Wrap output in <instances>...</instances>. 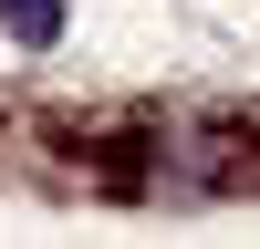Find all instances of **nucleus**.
I'll use <instances>...</instances> for the list:
<instances>
[{
    "mask_svg": "<svg viewBox=\"0 0 260 249\" xmlns=\"http://www.w3.org/2000/svg\"><path fill=\"white\" fill-rule=\"evenodd\" d=\"M0 11H11V31L31 42V52H42V42L62 31V0H0Z\"/></svg>",
    "mask_w": 260,
    "mask_h": 249,
    "instance_id": "nucleus-1",
    "label": "nucleus"
}]
</instances>
